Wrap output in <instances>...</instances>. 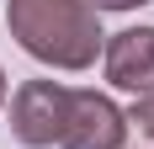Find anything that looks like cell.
Wrapping results in <instances>:
<instances>
[{
    "mask_svg": "<svg viewBox=\"0 0 154 149\" xmlns=\"http://www.w3.org/2000/svg\"><path fill=\"white\" fill-rule=\"evenodd\" d=\"M5 27L21 43V53L53 69H91L96 53L106 48L101 16L85 0H11Z\"/></svg>",
    "mask_w": 154,
    "mask_h": 149,
    "instance_id": "1",
    "label": "cell"
},
{
    "mask_svg": "<svg viewBox=\"0 0 154 149\" xmlns=\"http://www.w3.org/2000/svg\"><path fill=\"white\" fill-rule=\"evenodd\" d=\"M64 117H69V85L59 80H27L11 96V133L27 149H48L64 138Z\"/></svg>",
    "mask_w": 154,
    "mask_h": 149,
    "instance_id": "2",
    "label": "cell"
},
{
    "mask_svg": "<svg viewBox=\"0 0 154 149\" xmlns=\"http://www.w3.org/2000/svg\"><path fill=\"white\" fill-rule=\"evenodd\" d=\"M128 112L101 90H69V117H64V149H122Z\"/></svg>",
    "mask_w": 154,
    "mask_h": 149,
    "instance_id": "3",
    "label": "cell"
},
{
    "mask_svg": "<svg viewBox=\"0 0 154 149\" xmlns=\"http://www.w3.org/2000/svg\"><path fill=\"white\" fill-rule=\"evenodd\" d=\"M106 80L117 90H133V96H154V27H122L112 32L106 48Z\"/></svg>",
    "mask_w": 154,
    "mask_h": 149,
    "instance_id": "4",
    "label": "cell"
},
{
    "mask_svg": "<svg viewBox=\"0 0 154 149\" xmlns=\"http://www.w3.org/2000/svg\"><path fill=\"white\" fill-rule=\"evenodd\" d=\"M128 128H138V138H149V144H154V96H138V101H133Z\"/></svg>",
    "mask_w": 154,
    "mask_h": 149,
    "instance_id": "5",
    "label": "cell"
},
{
    "mask_svg": "<svg viewBox=\"0 0 154 149\" xmlns=\"http://www.w3.org/2000/svg\"><path fill=\"white\" fill-rule=\"evenodd\" d=\"M85 5L101 16V11H138V5H149V0H85Z\"/></svg>",
    "mask_w": 154,
    "mask_h": 149,
    "instance_id": "6",
    "label": "cell"
},
{
    "mask_svg": "<svg viewBox=\"0 0 154 149\" xmlns=\"http://www.w3.org/2000/svg\"><path fill=\"white\" fill-rule=\"evenodd\" d=\"M0 106H5V69H0Z\"/></svg>",
    "mask_w": 154,
    "mask_h": 149,
    "instance_id": "7",
    "label": "cell"
}]
</instances>
